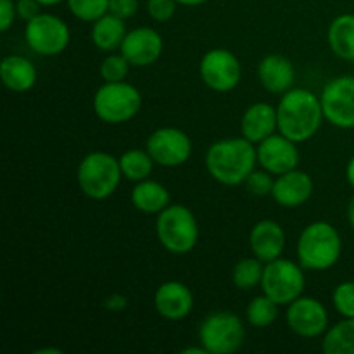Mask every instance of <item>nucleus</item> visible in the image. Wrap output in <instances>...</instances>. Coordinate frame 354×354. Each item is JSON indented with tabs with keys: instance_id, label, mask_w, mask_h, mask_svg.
Returning <instances> with one entry per match:
<instances>
[{
	"instance_id": "obj_5",
	"label": "nucleus",
	"mask_w": 354,
	"mask_h": 354,
	"mask_svg": "<svg viewBox=\"0 0 354 354\" xmlns=\"http://www.w3.org/2000/svg\"><path fill=\"white\" fill-rule=\"evenodd\" d=\"M156 235L171 254H189L199 241L196 214L183 204H169L156 218Z\"/></svg>"
},
{
	"instance_id": "obj_37",
	"label": "nucleus",
	"mask_w": 354,
	"mask_h": 354,
	"mask_svg": "<svg viewBox=\"0 0 354 354\" xmlns=\"http://www.w3.org/2000/svg\"><path fill=\"white\" fill-rule=\"evenodd\" d=\"M104 306L113 311V313H120V311H123L128 306V299L124 294L114 292L104 299Z\"/></svg>"
},
{
	"instance_id": "obj_15",
	"label": "nucleus",
	"mask_w": 354,
	"mask_h": 354,
	"mask_svg": "<svg viewBox=\"0 0 354 354\" xmlns=\"http://www.w3.org/2000/svg\"><path fill=\"white\" fill-rule=\"evenodd\" d=\"M165 50V40L154 28L140 26L130 30L121 44L120 52L128 59L133 68L152 66Z\"/></svg>"
},
{
	"instance_id": "obj_18",
	"label": "nucleus",
	"mask_w": 354,
	"mask_h": 354,
	"mask_svg": "<svg viewBox=\"0 0 354 354\" xmlns=\"http://www.w3.org/2000/svg\"><path fill=\"white\" fill-rule=\"evenodd\" d=\"M258 80L263 88L273 95H283L296 82V68L286 55L270 54L258 64Z\"/></svg>"
},
{
	"instance_id": "obj_16",
	"label": "nucleus",
	"mask_w": 354,
	"mask_h": 354,
	"mask_svg": "<svg viewBox=\"0 0 354 354\" xmlns=\"http://www.w3.org/2000/svg\"><path fill=\"white\" fill-rule=\"evenodd\" d=\"M154 308L159 317L166 320H185L194 310V292L183 282L168 280L156 289Z\"/></svg>"
},
{
	"instance_id": "obj_3",
	"label": "nucleus",
	"mask_w": 354,
	"mask_h": 354,
	"mask_svg": "<svg viewBox=\"0 0 354 354\" xmlns=\"http://www.w3.org/2000/svg\"><path fill=\"white\" fill-rule=\"evenodd\" d=\"M297 261L310 272H327L342 254V239L328 221H313L297 237Z\"/></svg>"
},
{
	"instance_id": "obj_22",
	"label": "nucleus",
	"mask_w": 354,
	"mask_h": 354,
	"mask_svg": "<svg viewBox=\"0 0 354 354\" xmlns=\"http://www.w3.org/2000/svg\"><path fill=\"white\" fill-rule=\"evenodd\" d=\"M130 203L140 213L158 216L162 209H166L171 204V196L161 182L145 178L135 183L130 194Z\"/></svg>"
},
{
	"instance_id": "obj_27",
	"label": "nucleus",
	"mask_w": 354,
	"mask_h": 354,
	"mask_svg": "<svg viewBox=\"0 0 354 354\" xmlns=\"http://www.w3.org/2000/svg\"><path fill=\"white\" fill-rule=\"evenodd\" d=\"M277 318H279V304L266 294L252 297L245 308V320L251 327L266 328L275 324Z\"/></svg>"
},
{
	"instance_id": "obj_24",
	"label": "nucleus",
	"mask_w": 354,
	"mask_h": 354,
	"mask_svg": "<svg viewBox=\"0 0 354 354\" xmlns=\"http://www.w3.org/2000/svg\"><path fill=\"white\" fill-rule=\"evenodd\" d=\"M327 41L337 57L354 62V14H341L328 24Z\"/></svg>"
},
{
	"instance_id": "obj_13",
	"label": "nucleus",
	"mask_w": 354,
	"mask_h": 354,
	"mask_svg": "<svg viewBox=\"0 0 354 354\" xmlns=\"http://www.w3.org/2000/svg\"><path fill=\"white\" fill-rule=\"evenodd\" d=\"M287 327L303 339L322 337L328 330V311L318 299L311 296H301L286 311Z\"/></svg>"
},
{
	"instance_id": "obj_40",
	"label": "nucleus",
	"mask_w": 354,
	"mask_h": 354,
	"mask_svg": "<svg viewBox=\"0 0 354 354\" xmlns=\"http://www.w3.org/2000/svg\"><path fill=\"white\" fill-rule=\"evenodd\" d=\"M348 221L354 230V196L351 197V201H349V204H348Z\"/></svg>"
},
{
	"instance_id": "obj_1",
	"label": "nucleus",
	"mask_w": 354,
	"mask_h": 354,
	"mask_svg": "<svg viewBox=\"0 0 354 354\" xmlns=\"http://www.w3.org/2000/svg\"><path fill=\"white\" fill-rule=\"evenodd\" d=\"M204 162L211 178L218 183L225 187L241 185L258 165L256 144L242 135L221 138L209 145Z\"/></svg>"
},
{
	"instance_id": "obj_41",
	"label": "nucleus",
	"mask_w": 354,
	"mask_h": 354,
	"mask_svg": "<svg viewBox=\"0 0 354 354\" xmlns=\"http://www.w3.org/2000/svg\"><path fill=\"white\" fill-rule=\"evenodd\" d=\"M35 354H62V349L57 348H41L38 351H35Z\"/></svg>"
},
{
	"instance_id": "obj_42",
	"label": "nucleus",
	"mask_w": 354,
	"mask_h": 354,
	"mask_svg": "<svg viewBox=\"0 0 354 354\" xmlns=\"http://www.w3.org/2000/svg\"><path fill=\"white\" fill-rule=\"evenodd\" d=\"M182 353L183 354H192V353H196V354H207V351L203 348V346H199V348H187V349H183Z\"/></svg>"
},
{
	"instance_id": "obj_7",
	"label": "nucleus",
	"mask_w": 354,
	"mask_h": 354,
	"mask_svg": "<svg viewBox=\"0 0 354 354\" xmlns=\"http://www.w3.org/2000/svg\"><path fill=\"white\" fill-rule=\"evenodd\" d=\"M244 341V322L232 311H213L199 325V344L207 354H232Z\"/></svg>"
},
{
	"instance_id": "obj_17",
	"label": "nucleus",
	"mask_w": 354,
	"mask_h": 354,
	"mask_svg": "<svg viewBox=\"0 0 354 354\" xmlns=\"http://www.w3.org/2000/svg\"><path fill=\"white\" fill-rule=\"evenodd\" d=\"M315 190L313 178L310 173L301 171V169H290L283 175L275 176V185H273L272 197L279 206L294 209L311 199Z\"/></svg>"
},
{
	"instance_id": "obj_2",
	"label": "nucleus",
	"mask_w": 354,
	"mask_h": 354,
	"mask_svg": "<svg viewBox=\"0 0 354 354\" xmlns=\"http://www.w3.org/2000/svg\"><path fill=\"white\" fill-rule=\"evenodd\" d=\"M277 116H279L280 133L297 144L313 138L325 121L320 97L308 88H294V86L280 95Z\"/></svg>"
},
{
	"instance_id": "obj_14",
	"label": "nucleus",
	"mask_w": 354,
	"mask_h": 354,
	"mask_svg": "<svg viewBox=\"0 0 354 354\" xmlns=\"http://www.w3.org/2000/svg\"><path fill=\"white\" fill-rule=\"evenodd\" d=\"M256 154H258V165L275 176L296 169L301 159L297 142L290 140L280 131L259 142L256 145Z\"/></svg>"
},
{
	"instance_id": "obj_4",
	"label": "nucleus",
	"mask_w": 354,
	"mask_h": 354,
	"mask_svg": "<svg viewBox=\"0 0 354 354\" xmlns=\"http://www.w3.org/2000/svg\"><path fill=\"white\" fill-rule=\"evenodd\" d=\"M121 178L123 173L120 159L104 151L88 152L76 168L80 190L93 201H104L113 196L120 187Z\"/></svg>"
},
{
	"instance_id": "obj_25",
	"label": "nucleus",
	"mask_w": 354,
	"mask_h": 354,
	"mask_svg": "<svg viewBox=\"0 0 354 354\" xmlns=\"http://www.w3.org/2000/svg\"><path fill=\"white\" fill-rule=\"evenodd\" d=\"M322 349L325 354H354V318L328 327L322 339Z\"/></svg>"
},
{
	"instance_id": "obj_23",
	"label": "nucleus",
	"mask_w": 354,
	"mask_h": 354,
	"mask_svg": "<svg viewBox=\"0 0 354 354\" xmlns=\"http://www.w3.org/2000/svg\"><path fill=\"white\" fill-rule=\"evenodd\" d=\"M127 33L128 30L124 19L107 12L92 23L90 40H92V44L95 45L99 50L111 54V52L114 50H120Z\"/></svg>"
},
{
	"instance_id": "obj_26",
	"label": "nucleus",
	"mask_w": 354,
	"mask_h": 354,
	"mask_svg": "<svg viewBox=\"0 0 354 354\" xmlns=\"http://www.w3.org/2000/svg\"><path fill=\"white\" fill-rule=\"evenodd\" d=\"M118 159H120L123 178L135 183L149 178L156 166L154 159L149 154L147 149H130V151L123 152Z\"/></svg>"
},
{
	"instance_id": "obj_30",
	"label": "nucleus",
	"mask_w": 354,
	"mask_h": 354,
	"mask_svg": "<svg viewBox=\"0 0 354 354\" xmlns=\"http://www.w3.org/2000/svg\"><path fill=\"white\" fill-rule=\"evenodd\" d=\"M131 64L128 62V59L123 54H114L111 52L107 57H104V61L100 62L99 73L102 76L104 82H124L130 73Z\"/></svg>"
},
{
	"instance_id": "obj_8",
	"label": "nucleus",
	"mask_w": 354,
	"mask_h": 354,
	"mask_svg": "<svg viewBox=\"0 0 354 354\" xmlns=\"http://www.w3.org/2000/svg\"><path fill=\"white\" fill-rule=\"evenodd\" d=\"M263 294L272 297L279 306H287L304 294L306 277L299 261H290L286 258H277L265 263L261 286Z\"/></svg>"
},
{
	"instance_id": "obj_10",
	"label": "nucleus",
	"mask_w": 354,
	"mask_h": 354,
	"mask_svg": "<svg viewBox=\"0 0 354 354\" xmlns=\"http://www.w3.org/2000/svg\"><path fill=\"white\" fill-rule=\"evenodd\" d=\"M199 76L204 85L213 92H232L241 83V61L228 48H211L201 59Z\"/></svg>"
},
{
	"instance_id": "obj_9",
	"label": "nucleus",
	"mask_w": 354,
	"mask_h": 354,
	"mask_svg": "<svg viewBox=\"0 0 354 354\" xmlns=\"http://www.w3.org/2000/svg\"><path fill=\"white\" fill-rule=\"evenodd\" d=\"M24 40L38 55L54 57L62 54L71 41L68 23L50 12H40L24 26Z\"/></svg>"
},
{
	"instance_id": "obj_19",
	"label": "nucleus",
	"mask_w": 354,
	"mask_h": 354,
	"mask_svg": "<svg viewBox=\"0 0 354 354\" xmlns=\"http://www.w3.org/2000/svg\"><path fill=\"white\" fill-rule=\"evenodd\" d=\"M249 248L252 256L270 263L280 258L286 249V232L282 225L273 220H261L249 232Z\"/></svg>"
},
{
	"instance_id": "obj_12",
	"label": "nucleus",
	"mask_w": 354,
	"mask_h": 354,
	"mask_svg": "<svg viewBox=\"0 0 354 354\" xmlns=\"http://www.w3.org/2000/svg\"><path fill=\"white\" fill-rule=\"evenodd\" d=\"M325 121L342 130L354 128V76H335L320 93Z\"/></svg>"
},
{
	"instance_id": "obj_29",
	"label": "nucleus",
	"mask_w": 354,
	"mask_h": 354,
	"mask_svg": "<svg viewBox=\"0 0 354 354\" xmlns=\"http://www.w3.org/2000/svg\"><path fill=\"white\" fill-rule=\"evenodd\" d=\"M68 9L76 19L93 23L109 12V0H66Z\"/></svg>"
},
{
	"instance_id": "obj_6",
	"label": "nucleus",
	"mask_w": 354,
	"mask_h": 354,
	"mask_svg": "<svg viewBox=\"0 0 354 354\" xmlns=\"http://www.w3.org/2000/svg\"><path fill=\"white\" fill-rule=\"evenodd\" d=\"M93 113L102 123L123 124L133 120L142 109V93L124 82H104L93 93Z\"/></svg>"
},
{
	"instance_id": "obj_36",
	"label": "nucleus",
	"mask_w": 354,
	"mask_h": 354,
	"mask_svg": "<svg viewBox=\"0 0 354 354\" xmlns=\"http://www.w3.org/2000/svg\"><path fill=\"white\" fill-rule=\"evenodd\" d=\"M16 9L17 17L28 23L41 12V3L38 0H16Z\"/></svg>"
},
{
	"instance_id": "obj_38",
	"label": "nucleus",
	"mask_w": 354,
	"mask_h": 354,
	"mask_svg": "<svg viewBox=\"0 0 354 354\" xmlns=\"http://www.w3.org/2000/svg\"><path fill=\"white\" fill-rule=\"evenodd\" d=\"M346 180H348L349 185L354 189V156L349 159L348 165H346Z\"/></svg>"
},
{
	"instance_id": "obj_43",
	"label": "nucleus",
	"mask_w": 354,
	"mask_h": 354,
	"mask_svg": "<svg viewBox=\"0 0 354 354\" xmlns=\"http://www.w3.org/2000/svg\"><path fill=\"white\" fill-rule=\"evenodd\" d=\"M41 3V7H54L59 6L61 2H66V0H38Z\"/></svg>"
},
{
	"instance_id": "obj_35",
	"label": "nucleus",
	"mask_w": 354,
	"mask_h": 354,
	"mask_svg": "<svg viewBox=\"0 0 354 354\" xmlns=\"http://www.w3.org/2000/svg\"><path fill=\"white\" fill-rule=\"evenodd\" d=\"M17 17L16 0H0V31L7 33Z\"/></svg>"
},
{
	"instance_id": "obj_32",
	"label": "nucleus",
	"mask_w": 354,
	"mask_h": 354,
	"mask_svg": "<svg viewBox=\"0 0 354 354\" xmlns=\"http://www.w3.org/2000/svg\"><path fill=\"white\" fill-rule=\"evenodd\" d=\"M273 185H275V175H272L266 169H254L245 180V187L251 194L258 197L272 196Z\"/></svg>"
},
{
	"instance_id": "obj_34",
	"label": "nucleus",
	"mask_w": 354,
	"mask_h": 354,
	"mask_svg": "<svg viewBox=\"0 0 354 354\" xmlns=\"http://www.w3.org/2000/svg\"><path fill=\"white\" fill-rule=\"evenodd\" d=\"M138 0H109V12L127 21L138 12Z\"/></svg>"
},
{
	"instance_id": "obj_20",
	"label": "nucleus",
	"mask_w": 354,
	"mask_h": 354,
	"mask_svg": "<svg viewBox=\"0 0 354 354\" xmlns=\"http://www.w3.org/2000/svg\"><path fill=\"white\" fill-rule=\"evenodd\" d=\"M279 131L277 107L268 102H254L244 111L241 118V133L258 145L265 138Z\"/></svg>"
},
{
	"instance_id": "obj_11",
	"label": "nucleus",
	"mask_w": 354,
	"mask_h": 354,
	"mask_svg": "<svg viewBox=\"0 0 354 354\" xmlns=\"http://www.w3.org/2000/svg\"><path fill=\"white\" fill-rule=\"evenodd\" d=\"M145 149L154 162L162 168H178L192 154V138L175 127H162L152 131L145 140Z\"/></svg>"
},
{
	"instance_id": "obj_28",
	"label": "nucleus",
	"mask_w": 354,
	"mask_h": 354,
	"mask_svg": "<svg viewBox=\"0 0 354 354\" xmlns=\"http://www.w3.org/2000/svg\"><path fill=\"white\" fill-rule=\"evenodd\" d=\"M263 272H265V263L261 259H258L256 256L244 258L235 263L234 270H232V282L237 289L252 290L261 286Z\"/></svg>"
},
{
	"instance_id": "obj_33",
	"label": "nucleus",
	"mask_w": 354,
	"mask_h": 354,
	"mask_svg": "<svg viewBox=\"0 0 354 354\" xmlns=\"http://www.w3.org/2000/svg\"><path fill=\"white\" fill-rule=\"evenodd\" d=\"M178 2L176 0H147L145 9L149 17L156 23H168L176 12Z\"/></svg>"
},
{
	"instance_id": "obj_31",
	"label": "nucleus",
	"mask_w": 354,
	"mask_h": 354,
	"mask_svg": "<svg viewBox=\"0 0 354 354\" xmlns=\"http://www.w3.org/2000/svg\"><path fill=\"white\" fill-rule=\"evenodd\" d=\"M332 303L342 318H354V282H342L332 292Z\"/></svg>"
},
{
	"instance_id": "obj_39",
	"label": "nucleus",
	"mask_w": 354,
	"mask_h": 354,
	"mask_svg": "<svg viewBox=\"0 0 354 354\" xmlns=\"http://www.w3.org/2000/svg\"><path fill=\"white\" fill-rule=\"evenodd\" d=\"M176 2H178V6H183V7H197L206 3L207 0H176Z\"/></svg>"
},
{
	"instance_id": "obj_21",
	"label": "nucleus",
	"mask_w": 354,
	"mask_h": 354,
	"mask_svg": "<svg viewBox=\"0 0 354 354\" xmlns=\"http://www.w3.org/2000/svg\"><path fill=\"white\" fill-rule=\"evenodd\" d=\"M0 78L3 86L14 93L30 92L38 80V71L33 62L19 54L6 55L0 62Z\"/></svg>"
}]
</instances>
